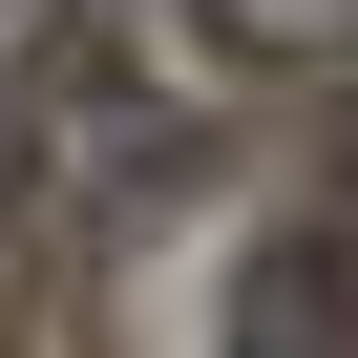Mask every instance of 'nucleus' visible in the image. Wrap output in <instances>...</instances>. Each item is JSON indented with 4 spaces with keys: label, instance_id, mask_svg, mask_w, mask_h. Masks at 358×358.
I'll return each instance as SVG.
<instances>
[{
    "label": "nucleus",
    "instance_id": "nucleus-1",
    "mask_svg": "<svg viewBox=\"0 0 358 358\" xmlns=\"http://www.w3.org/2000/svg\"><path fill=\"white\" fill-rule=\"evenodd\" d=\"M232 358H358V253H337V232L253 253V316H232Z\"/></svg>",
    "mask_w": 358,
    "mask_h": 358
},
{
    "label": "nucleus",
    "instance_id": "nucleus-3",
    "mask_svg": "<svg viewBox=\"0 0 358 358\" xmlns=\"http://www.w3.org/2000/svg\"><path fill=\"white\" fill-rule=\"evenodd\" d=\"M64 22H85V0H0V85H22V64H43Z\"/></svg>",
    "mask_w": 358,
    "mask_h": 358
},
{
    "label": "nucleus",
    "instance_id": "nucleus-2",
    "mask_svg": "<svg viewBox=\"0 0 358 358\" xmlns=\"http://www.w3.org/2000/svg\"><path fill=\"white\" fill-rule=\"evenodd\" d=\"M232 64H358V0H190Z\"/></svg>",
    "mask_w": 358,
    "mask_h": 358
}]
</instances>
